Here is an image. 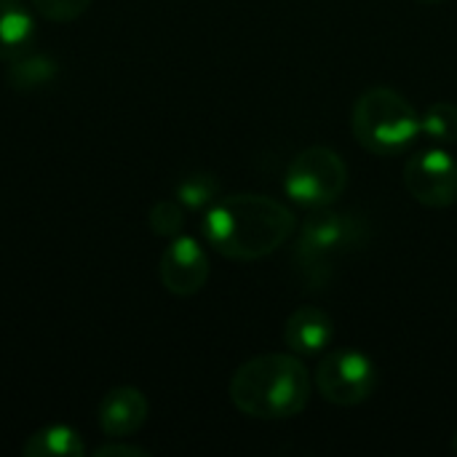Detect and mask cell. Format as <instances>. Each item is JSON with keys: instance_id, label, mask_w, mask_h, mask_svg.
I'll return each mask as SVG.
<instances>
[{"instance_id": "cell-2", "label": "cell", "mask_w": 457, "mask_h": 457, "mask_svg": "<svg viewBox=\"0 0 457 457\" xmlns=\"http://www.w3.org/2000/svg\"><path fill=\"white\" fill-rule=\"evenodd\" d=\"M230 402L246 418H295L311 402V375L292 353L254 356L233 372Z\"/></svg>"}, {"instance_id": "cell-13", "label": "cell", "mask_w": 457, "mask_h": 457, "mask_svg": "<svg viewBox=\"0 0 457 457\" xmlns=\"http://www.w3.org/2000/svg\"><path fill=\"white\" fill-rule=\"evenodd\" d=\"M56 75V62L46 54H37V51H24L21 56L11 59L8 62V86L13 91H32V88H40L46 86L51 78Z\"/></svg>"}, {"instance_id": "cell-5", "label": "cell", "mask_w": 457, "mask_h": 457, "mask_svg": "<svg viewBox=\"0 0 457 457\" xmlns=\"http://www.w3.org/2000/svg\"><path fill=\"white\" fill-rule=\"evenodd\" d=\"M348 187V166L340 153L329 147L300 150L284 171V193L303 209H327Z\"/></svg>"}, {"instance_id": "cell-20", "label": "cell", "mask_w": 457, "mask_h": 457, "mask_svg": "<svg viewBox=\"0 0 457 457\" xmlns=\"http://www.w3.org/2000/svg\"><path fill=\"white\" fill-rule=\"evenodd\" d=\"M450 447H453V453H457V431L455 436H453V445H450Z\"/></svg>"}, {"instance_id": "cell-3", "label": "cell", "mask_w": 457, "mask_h": 457, "mask_svg": "<svg viewBox=\"0 0 457 457\" xmlns=\"http://www.w3.org/2000/svg\"><path fill=\"white\" fill-rule=\"evenodd\" d=\"M370 228L367 220L348 212L316 209L313 217L303 225L297 246H295V265L311 289H321L329 278L335 265L367 244Z\"/></svg>"}, {"instance_id": "cell-7", "label": "cell", "mask_w": 457, "mask_h": 457, "mask_svg": "<svg viewBox=\"0 0 457 457\" xmlns=\"http://www.w3.org/2000/svg\"><path fill=\"white\" fill-rule=\"evenodd\" d=\"M404 185L420 206L447 209L457 201V161L436 145L420 150L404 163Z\"/></svg>"}, {"instance_id": "cell-9", "label": "cell", "mask_w": 457, "mask_h": 457, "mask_svg": "<svg viewBox=\"0 0 457 457\" xmlns=\"http://www.w3.org/2000/svg\"><path fill=\"white\" fill-rule=\"evenodd\" d=\"M150 415V404L145 394L134 386H118L104 394L99 402V431L110 439H123L137 434Z\"/></svg>"}, {"instance_id": "cell-6", "label": "cell", "mask_w": 457, "mask_h": 457, "mask_svg": "<svg viewBox=\"0 0 457 457\" xmlns=\"http://www.w3.org/2000/svg\"><path fill=\"white\" fill-rule=\"evenodd\" d=\"M378 386L375 361L356 351L340 348L327 353L316 367V388L319 394L337 407H356L364 404Z\"/></svg>"}, {"instance_id": "cell-8", "label": "cell", "mask_w": 457, "mask_h": 457, "mask_svg": "<svg viewBox=\"0 0 457 457\" xmlns=\"http://www.w3.org/2000/svg\"><path fill=\"white\" fill-rule=\"evenodd\" d=\"M209 273H212V265H209L206 249L190 236H174L158 262L161 284L174 297L198 295L206 287Z\"/></svg>"}, {"instance_id": "cell-19", "label": "cell", "mask_w": 457, "mask_h": 457, "mask_svg": "<svg viewBox=\"0 0 457 457\" xmlns=\"http://www.w3.org/2000/svg\"><path fill=\"white\" fill-rule=\"evenodd\" d=\"M418 3H423V5H436V3H445V0H418Z\"/></svg>"}, {"instance_id": "cell-17", "label": "cell", "mask_w": 457, "mask_h": 457, "mask_svg": "<svg viewBox=\"0 0 457 457\" xmlns=\"http://www.w3.org/2000/svg\"><path fill=\"white\" fill-rule=\"evenodd\" d=\"M91 0H32V8L48 21H72L86 13Z\"/></svg>"}, {"instance_id": "cell-18", "label": "cell", "mask_w": 457, "mask_h": 457, "mask_svg": "<svg viewBox=\"0 0 457 457\" xmlns=\"http://www.w3.org/2000/svg\"><path fill=\"white\" fill-rule=\"evenodd\" d=\"M150 453L145 447H134V445H123V442H115V445H102L94 450V457H147Z\"/></svg>"}, {"instance_id": "cell-15", "label": "cell", "mask_w": 457, "mask_h": 457, "mask_svg": "<svg viewBox=\"0 0 457 457\" xmlns=\"http://www.w3.org/2000/svg\"><path fill=\"white\" fill-rule=\"evenodd\" d=\"M177 201L190 209V212H201V209H209L217 195H220V182L214 174L209 171H195L190 177H185L179 185H177Z\"/></svg>"}, {"instance_id": "cell-16", "label": "cell", "mask_w": 457, "mask_h": 457, "mask_svg": "<svg viewBox=\"0 0 457 457\" xmlns=\"http://www.w3.org/2000/svg\"><path fill=\"white\" fill-rule=\"evenodd\" d=\"M147 225L155 236L174 238L185 228V206L177 198L174 201H155L147 212Z\"/></svg>"}, {"instance_id": "cell-12", "label": "cell", "mask_w": 457, "mask_h": 457, "mask_svg": "<svg viewBox=\"0 0 457 457\" xmlns=\"http://www.w3.org/2000/svg\"><path fill=\"white\" fill-rule=\"evenodd\" d=\"M21 455L24 457H80L86 455V445L78 436L75 428L70 426H46L40 431H35L32 436H27V442L21 445Z\"/></svg>"}, {"instance_id": "cell-10", "label": "cell", "mask_w": 457, "mask_h": 457, "mask_svg": "<svg viewBox=\"0 0 457 457\" xmlns=\"http://www.w3.org/2000/svg\"><path fill=\"white\" fill-rule=\"evenodd\" d=\"M335 335V321L329 313L313 305L297 308L284 324V343L295 356H319L329 348Z\"/></svg>"}, {"instance_id": "cell-1", "label": "cell", "mask_w": 457, "mask_h": 457, "mask_svg": "<svg viewBox=\"0 0 457 457\" xmlns=\"http://www.w3.org/2000/svg\"><path fill=\"white\" fill-rule=\"evenodd\" d=\"M295 212L281 201L257 193H238L214 201L204 214V238L225 260L254 262L278 252L295 233Z\"/></svg>"}, {"instance_id": "cell-11", "label": "cell", "mask_w": 457, "mask_h": 457, "mask_svg": "<svg viewBox=\"0 0 457 457\" xmlns=\"http://www.w3.org/2000/svg\"><path fill=\"white\" fill-rule=\"evenodd\" d=\"M35 43V19L21 0H0V62H11Z\"/></svg>"}, {"instance_id": "cell-4", "label": "cell", "mask_w": 457, "mask_h": 457, "mask_svg": "<svg viewBox=\"0 0 457 457\" xmlns=\"http://www.w3.org/2000/svg\"><path fill=\"white\" fill-rule=\"evenodd\" d=\"M351 129L364 150L375 155H396L420 137V112L396 88L372 86L356 96Z\"/></svg>"}, {"instance_id": "cell-14", "label": "cell", "mask_w": 457, "mask_h": 457, "mask_svg": "<svg viewBox=\"0 0 457 457\" xmlns=\"http://www.w3.org/2000/svg\"><path fill=\"white\" fill-rule=\"evenodd\" d=\"M420 134L436 147H450L457 142V104L436 102L420 115Z\"/></svg>"}]
</instances>
